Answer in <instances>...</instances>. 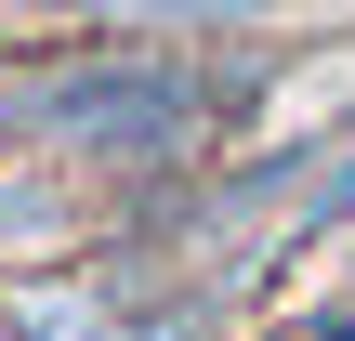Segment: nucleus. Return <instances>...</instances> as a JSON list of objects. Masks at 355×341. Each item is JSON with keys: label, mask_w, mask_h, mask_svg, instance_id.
<instances>
[{"label": "nucleus", "mask_w": 355, "mask_h": 341, "mask_svg": "<svg viewBox=\"0 0 355 341\" xmlns=\"http://www.w3.org/2000/svg\"><path fill=\"white\" fill-rule=\"evenodd\" d=\"M224 118H237V79L184 39H79V53H40V66L0 79V131L26 158H79V171H119V184L198 158Z\"/></svg>", "instance_id": "f257e3e1"}, {"label": "nucleus", "mask_w": 355, "mask_h": 341, "mask_svg": "<svg viewBox=\"0 0 355 341\" xmlns=\"http://www.w3.org/2000/svg\"><path fill=\"white\" fill-rule=\"evenodd\" d=\"M290 0H66L79 39H277Z\"/></svg>", "instance_id": "f03ea898"}, {"label": "nucleus", "mask_w": 355, "mask_h": 341, "mask_svg": "<svg viewBox=\"0 0 355 341\" xmlns=\"http://www.w3.org/2000/svg\"><path fill=\"white\" fill-rule=\"evenodd\" d=\"M53 237H66V210H53V184H40V171H0V250H13V263H40Z\"/></svg>", "instance_id": "7ed1b4c3"}]
</instances>
